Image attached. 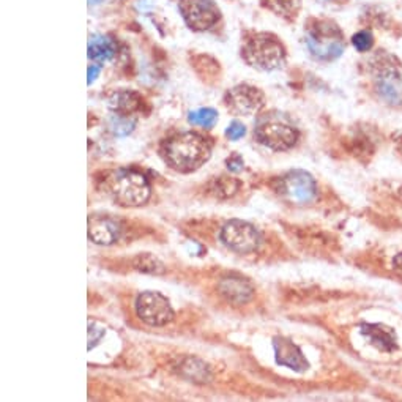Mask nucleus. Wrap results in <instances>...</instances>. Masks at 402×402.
<instances>
[{"label":"nucleus","instance_id":"f257e3e1","mask_svg":"<svg viewBox=\"0 0 402 402\" xmlns=\"http://www.w3.org/2000/svg\"><path fill=\"white\" fill-rule=\"evenodd\" d=\"M161 155L170 167L187 174L206 165L212 155V147L201 134L180 133L162 144Z\"/></svg>","mask_w":402,"mask_h":402},{"label":"nucleus","instance_id":"f03ea898","mask_svg":"<svg viewBox=\"0 0 402 402\" xmlns=\"http://www.w3.org/2000/svg\"><path fill=\"white\" fill-rule=\"evenodd\" d=\"M109 194L115 202L126 207H139L150 199V185L144 175L134 170L119 169L111 172L106 180Z\"/></svg>","mask_w":402,"mask_h":402},{"label":"nucleus","instance_id":"7ed1b4c3","mask_svg":"<svg viewBox=\"0 0 402 402\" xmlns=\"http://www.w3.org/2000/svg\"><path fill=\"white\" fill-rule=\"evenodd\" d=\"M243 57L247 62L261 71H273L285 62L283 45L268 33H257L251 37L243 47Z\"/></svg>","mask_w":402,"mask_h":402},{"label":"nucleus","instance_id":"20e7f679","mask_svg":"<svg viewBox=\"0 0 402 402\" xmlns=\"http://www.w3.org/2000/svg\"><path fill=\"white\" fill-rule=\"evenodd\" d=\"M306 45L309 52L320 60H333L344 49L343 35L336 25L330 23H316L306 33Z\"/></svg>","mask_w":402,"mask_h":402},{"label":"nucleus","instance_id":"39448f33","mask_svg":"<svg viewBox=\"0 0 402 402\" xmlns=\"http://www.w3.org/2000/svg\"><path fill=\"white\" fill-rule=\"evenodd\" d=\"M221 242L238 254H249L261 244V234L253 224L232 220L224 224L221 229Z\"/></svg>","mask_w":402,"mask_h":402},{"label":"nucleus","instance_id":"423d86ee","mask_svg":"<svg viewBox=\"0 0 402 402\" xmlns=\"http://www.w3.org/2000/svg\"><path fill=\"white\" fill-rule=\"evenodd\" d=\"M180 13L193 30H208L221 19L215 0H180Z\"/></svg>","mask_w":402,"mask_h":402},{"label":"nucleus","instance_id":"0eeeda50","mask_svg":"<svg viewBox=\"0 0 402 402\" xmlns=\"http://www.w3.org/2000/svg\"><path fill=\"white\" fill-rule=\"evenodd\" d=\"M136 311L142 322L152 326L166 325L175 316L167 298L158 292H142L136 302Z\"/></svg>","mask_w":402,"mask_h":402},{"label":"nucleus","instance_id":"6e6552de","mask_svg":"<svg viewBox=\"0 0 402 402\" xmlns=\"http://www.w3.org/2000/svg\"><path fill=\"white\" fill-rule=\"evenodd\" d=\"M281 193L297 206H308L317 197L316 182L305 170H290L281 179Z\"/></svg>","mask_w":402,"mask_h":402},{"label":"nucleus","instance_id":"1a4fd4ad","mask_svg":"<svg viewBox=\"0 0 402 402\" xmlns=\"http://www.w3.org/2000/svg\"><path fill=\"white\" fill-rule=\"evenodd\" d=\"M256 139L276 152H284L298 142V131L281 122H265L256 129Z\"/></svg>","mask_w":402,"mask_h":402},{"label":"nucleus","instance_id":"9d476101","mask_svg":"<svg viewBox=\"0 0 402 402\" xmlns=\"http://www.w3.org/2000/svg\"><path fill=\"white\" fill-rule=\"evenodd\" d=\"M224 101H226L230 112L237 115H251L262 107L264 95L253 85L240 84L230 88L224 97Z\"/></svg>","mask_w":402,"mask_h":402},{"label":"nucleus","instance_id":"9b49d317","mask_svg":"<svg viewBox=\"0 0 402 402\" xmlns=\"http://www.w3.org/2000/svg\"><path fill=\"white\" fill-rule=\"evenodd\" d=\"M376 88L382 98L390 105H402V73L394 65L385 64L379 68Z\"/></svg>","mask_w":402,"mask_h":402},{"label":"nucleus","instance_id":"f8f14e48","mask_svg":"<svg viewBox=\"0 0 402 402\" xmlns=\"http://www.w3.org/2000/svg\"><path fill=\"white\" fill-rule=\"evenodd\" d=\"M273 347L278 365L290 367V370L297 372L305 371L306 367H308V361H306L303 352L300 350L298 345H295L292 341L285 338H275Z\"/></svg>","mask_w":402,"mask_h":402},{"label":"nucleus","instance_id":"ddd939ff","mask_svg":"<svg viewBox=\"0 0 402 402\" xmlns=\"http://www.w3.org/2000/svg\"><path fill=\"white\" fill-rule=\"evenodd\" d=\"M361 336L367 341V344L372 345L379 352H393L398 347L396 335L385 325L366 324L361 326Z\"/></svg>","mask_w":402,"mask_h":402},{"label":"nucleus","instance_id":"4468645a","mask_svg":"<svg viewBox=\"0 0 402 402\" xmlns=\"http://www.w3.org/2000/svg\"><path fill=\"white\" fill-rule=\"evenodd\" d=\"M88 237L98 244H112L119 237V226L109 218H90V221H88Z\"/></svg>","mask_w":402,"mask_h":402},{"label":"nucleus","instance_id":"2eb2a0df","mask_svg":"<svg viewBox=\"0 0 402 402\" xmlns=\"http://www.w3.org/2000/svg\"><path fill=\"white\" fill-rule=\"evenodd\" d=\"M117 54V45L114 40L103 33L92 35L88 40V59L97 64H105L112 60Z\"/></svg>","mask_w":402,"mask_h":402},{"label":"nucleus","instance_id":"dca6fc26","mask_svg":"<svg viewBox=\"0 0 402 402\" xmlns=\"http://www.w3.org/2000/svg\"><path fill=\"white\" fill-rule=\"evenodd\" d=\"M221 294L234 303H247L253 297V288L240 278H226L220 284Z\"/></svg>","mask_w":402,"mask_h":402},{"label":"nucleus","instance_id":"f3484780","mask_svg":"<svg viewBox=\"0 0 402 402\" xmlns=\"http://www.w3.org/2000/svg\"><path fill=\"white\" fill-rule=\"evenodd\" d=\"M109 107L117 114L126 115L138 107V97L129 92H117L109 100Z\"/></svg>","mask_w":402,"mask_h":402},{"label":"nucleus","instance_id":"a211bd4d","mask_svg":"<svg viewBox=\"0 0 402 402\" xmlns=\"http://www.w3.org/2000/svg\"><path fill=\"white\" fill-rule=\"evenodd\" d=\"M188 120L194 126L210 129L216 125L218 112L212 107H201V109H197V111H191L188 115Z\"/></svg>","mask_w":402,"mask_h":402},{"label":"nucleus","instance_id":"6ab92c4d","mask_svg":"<svg viewBox=\"0 0 402 402\" xmlns=\"http://www.w3.org/2000/svg\"><path fill=\"white\" fill-rule=\"evenodd\" d=\"M264 4L278 15L288 16L297 10L298 0H264Z\"/></svg>","mask_w":402,"mask_h":402},{"label":"nucleus","instance_id":"aec40b11","mask_svg":"<svg viewBox=\"0 0 402 402\" xmlns=\"http://www.w3.org/2000/svg\"><path fill=\"white\" fill-rule=\"evenodd\" d=\"M133 128H134V122L129 120L126 115L115 114L111 120L112 133H115L117 136H126L133 131Z\"/></svg>","mask_w":402,"mask_h":402},{"label":"nucleus","instance_id":"412c9836","mask_svg":"<svg viewBox=\"0 0 402 402\" xmlns=\"http://www.w3.org/2000/svg\"><path fill=\"white\" fill-rule=\"evenodd\" d=\"M352 45H353V47H355V49L360 51V52L370 51L371 47L374 46V38H372V35H371V32H367V30H360V32H357L355 35L352 37Z\"/></svg>","mask_w":402,"mask_h":402},{"label":"nucleus","instance_id":"4be33fe9","mask_svg":"<svg viewBox=\"0 0 402 402\" xmlns=\"http://www.w3.org/2000/svg\"><path fill=\"white\" fill-rule=\"evenodd\" d=\"M136 265H138L139 270L147 271V273H161L162 271V264L158 261V259H155L148 254L141 256L138 261H136Z\"/></svg>","mask_w":402,"mask_h":402},{"label":"nucleus","instance_id":"5701e85b","mask_svg":"<svg viewBox=\"0 0 402 402\" xmlns=\"http://www.w3.org/2000/svg\"><path fill=\"white\" fill-rule=\"evenodd\" d=\"M244 134H247V128H244V125L240 124V122H237V120H234L232 124L229 125V128L226 129V136L230 141L242 139Z\"/></svg>","mask_w":402,"mask_h":402},{"label":"nucleus","instance_id":"b1692460","mask_svg":"<svg viewBox=\"0 0 402 402\" xmlns=\"http://www.w3.org/2000/svg\"><path fill=\"white\" fill-rule=\"evenodd\" d=\"M105 330H100L98 326H95V324L90 320V324H88V349H93V345L98 343L100 338L103 336Z\"/></svg>","mask_w":402,"mask_h":402},{"label":"nucleus","instance_id":"393cba45","mask_svg":"<svg viewBox=\"0 0 402 402\" xmlns=\"http://www.w3.org/2000/svg\"><path fill=\"white\" fill-rule=\"evenodd\" d=\"M226 166H227V169L230 170V172H242L244 162H243L240 155L234 153L232 156H229V158H227Z\"/></svg>","mask_w":402,"mask_h":402},{"label":"nucleus","instance_id":"a878e982","mask_svg":"<svg viewBox=\"0 0 402 402\" xmlns=\"http://www.w3.org/2000/svg\"><path fill=\"white\" fill-rule=\"evenodd\" d=\"M393 271L396 273L399 278H402V253L396 254L393 257Z\"/></svg>","mask_w":402,"mask_h":402},{"label":"nucleus","instance_id":"bb28decb","mask_svg":"<svg viewBox=\"0 0 402 402\" xmlns=\"http://www.w3.org/2000/svg\"><path fill=\"white\" fill-rule=\"evenodd\" d=\"M98 74H100V66L98 65L88 66V84H92L93 81L98 78Z\"/></svg>","mask_w":402,"mask_h":402},{"label":"nucleus","instance_id":"cd10ccee","mask_svg":"<svg viewBox=\"0 0 402 402\" xmlns=\"http://www.w3.org/2000/svg\"><path fill=\"white\" fill-rule=\"evenodd\" d=\"M106 0H88V5L90 6H98V5H101V4H105Z\"/></svg>","mask_w":402,"mask_h":402},{"label":"nucleus","instance_id":"c85d7f7f","mask_svg":"<svg viewBox=\"0 0 402 402\" xmlns=\"http://www.w3.org/2000/svg\"><path fill=\"white\" fill-rule=\"evenodd\" d=\"M396 144H398V147H399V150H401V153H402V133H399L398 139H396Z\"/></svg>","mask_w":402,"mask_h":402}]
</instances>
